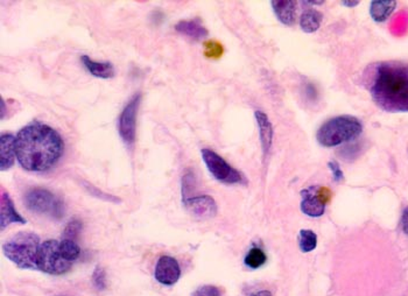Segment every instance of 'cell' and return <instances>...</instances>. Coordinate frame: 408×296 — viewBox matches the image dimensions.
Here are the masks:
<instances>
[{
	"instance_id": "d6986e66",
	"label": "cell",
	"mask_w": 408,
	"mask_h": 296,
	"mask_svg": "<svg viewBox=\"0 0 408 296\" xmlns=\"http://www.w3.org/2000/svg\"><path fill=\"white\" fill-rule=\"evenodd\" d=\"M323 16L320 11L307 8L300 16L299 23L305 33H315L322 23Z\"/></svg>"
},
{
	"instance_id": "d4e9b609",
	"label": "cell",
	"mask_w": 408,
	"mask_h": 296,
	"mask_svg": "<svg viewBox=\"0 0 408 296\" xmlns=\"http://www.w3.org/2000/svg\"><path fill=\"white\" fill-rule=\"evenodd\" d=\"M84 187H86V189L88 190L91 195L97 196L98 199H102V200L104 201H109V202H113V203H120V202H122V200L118 199V197L111 196L109 194L102 193V191H100L97 188L93 187V184H86V186Z\"/></svg>"
},
{
	"instance_id": "cb8c5ba5",
	"label": "cell",
	"mask_w": 408,
	"mask_h": 296,
	"mask_svg": "<svg viewBox=\"0 0 408 296\" xmlns=\"http://www.w3.org/2000/svg\"><path fill=\"white\" fill-rule=\"evenodd\" d=\"M93 285L97 290L107 288V273L102 267H96L93 273Z\"/></svg>"
},
{
	"instance_id": "52a82bcc",
	"label": "cell",
	"mask_w": 408,
	"mask_h": 296,
	"mask_svg": "<svg viewBox=\"0 0 408 296\" xmlns=\"http://www.w3.org/2000/svg\"><path fill=\"white\" fill-rule=\"evenodd\" d=\"M202 159L206 163V168L210 174L219 182L226 184H237V183H245V179L238 170H235L231 165L226 162L221 155L215 153L214 150L203 148L201 150Z\"/></svg>"
},
{
	"instance_id": "8992f818",
	"label": "cell",
	"mask_w": 408,
	"mask_h": 296,
	"mask_svg": "<svg viewBox=\"0 0 408 296\" xmlns=\"http://www.w3.org/2000/svg\"><path fill=\"white\" fill-rule=\"evenodd\" d=\"M71 267L73 264L61 252L59 240L48 239L41 243L37 256V271L50 276H61L69 272Z\"/></svg>"
},
{
	"instance_id": "8fae6325",
	"label": "cell",
	"mask_w": 408,
	"mask_h": 296,
	"mask_svg": "<svg viewBox=\"0 0 408 296\" xmlns=\"http://www.w3.org/2000/svg\"><path fill=\"white\" fill-rule=\"evenodd\" d=\"M156 281L163 286H174L181 276V268L175 258L163 256L158 260L154 272Z\"/></svg>"
},
{
	"instance_id": "f1b7e54d",
	"label": "cell",
	"mask_w": 408,
	"mask_h": 296,
	"mask_svg": "<svg viewBox=\"0 0 408 296\" xmlns=\"http://www.w3.org/2000/svg\"><path fill=\"white\" fill-rule=\"evenodd\" d=\"M402 229L408 236V206L402 211Z\"/></svg>"
},
{
	"instance_id": "5b68a950",
	"label": "cell",
	"mask_w": 408,
	"mask_h": 296,
	"mask_svg": "<svg viewBox=\"0 0 408 296\" xmlns=\"http://www.w3.org/2000/svg\"><path fill=\"white\" fill-rule=\"evenodd\" d=\"M25 204L32 213L61 220L64 216V203L60 197L45 188H33L25 195Z\"/></svg>"
},
{
	"instance_id": "7c38bea8",
	"label": "cell",
	"mask_w": 408,
	"mask_h": 296,
	"mask_svg": "<svg viewBox=\"0 0 408 296\" xmlns=\"http://www.w3.org/2000/svg\"><path fill=\"white\" fill-rule=\"evenodd\" d=\"M26 224L27 220L18 213L13 201L8 194L1 193V204H0V227L1 230L6 229L11 224Z\"/></svg>"
},
{
	"instance_id": "30bf717a",
	"label": "cell",
	"mask_w": 408,
	"mask_h": 296,
	"mask_svg": "<svg viewBox=\"0 0 408 296\" xmlns=\"http://www.w3.org/2000/svg\"><path fill=\"white\" fill-rule=\"evenodd\" d=\"M183 206L190 215L199 220H209L217 215V204L213 197L208 195L186 197L183 199Z\"/></svg>"
},
{
	"instance_id": "2e32d148",
	"label": "cell",
	"mask_w": 408,
	"mask_h": 296,
	"mask_svg": "<svg viewBox=\"0 0 408 296\" xmlns=\"http://www.w3.org/2000/svg\"><path fill=\"white\" fill-rule=\"evenodd\" d=\"M175 30L193 40H203L208 37V30L199 20H182L176 23Z\"/></svg>"
},
{
	"instance_id": "7402d4cb",
	"label": "cell",
	"mask_w": 408,
	"mask_h": 296,
	"mask_svg": "<svg viewBox=\"0 0 408 296\" xmlns=\"http://www.w3.org/2000/svg\"><path fill=\"white\" fill-rule=\"evenodd\" d=\"M266 260H267V256H266V253L262 249L252 247L246 254L244 263L249 268L257 270L259 267H262V265H265Z\"/></svg>"
},
{
	"instance_id": "4316f807",
	"label": "cell",
	"mask_w": 408,
	"mask_h": 296,
	"mask_svg": "<svg viewBox=\"0 0 408 296\" xmlns=\"http://www.w3.org/2000/svg\"><path fill=\"white\" fill-rule=\"evenodd\" d=\"M204 53L208 57H219L223 54V47L215 41H209L206 44Z\"/></svg>"
},
{
	"instance_id": "484cf974",
	"label": "cell",
	"mask_w": 408,
	"mask_h": 296,
	"mask_svg": "<svg viewBox=\"0 0 408 296\" xmlns=\"http://www.w3.org/2000/svg\"><path fill=\"white\" fill-rule=\"evenodd\" d=\"M192 296H222V292L217 287L206 285L197 288Z\"/></svg>"
},
{
	"instance_id": "4fadbf2b",
	"label": "cell",
	"mask_w": 408,
	"mask_h": 296,
	"mask_svg": "<svg viewBox=\"0 0 408 296\" xmlns=\"http://www.w3.org/2000/svg\"><path fill=\"white\" fill-rule=\"evenodd\" d=\"M255 117L258 124L259 138L262 143V153H264V157H267L273 145V134H274L273 125L269 116L262 111H256Z\"/></svg>"
},
{
	"instance_id": "f546056e",
	"label": "cell",
	"mask_w": 408,
	"mask_h": 296,
	"mask_svg": "<svg viewBox=\"0 0 408 296\" xmlns=\"http://www.w3.org/2000/svg\"><path fill=\"white\" fill-rule=\"evenodd\" d=\"M359 1H342L343 6L345 7H355L359 5Z\"/></svg>"
},
{
	"instance_id": "4dcf8cb0",
	"label": "cell",
	"mask_w": 408,
	"mask_h": 296,
	"mask_svg": "<svg viewBox=\"0 0 408 296\" xmlns=\"http://www.w3.org/2000/svg\"><path fill=\"white\" fill-rule=\"evenodd\" d=\"M251 296H272V294L269 293V290H260L258 293L252 294Z\"/></svg>"
},
{
	"instance_id": "5bb4252c",
	"label": "cell",
	"mask_w": 408,
	"mask_h": 296,
	"mask_svg": "<svg viewBox=\"0 0 408 296\" xmlns=\"http://www.w3.org/2000/svg\"><path fill=\"white\" fill-rule=\"evenodd\" d=\"M17 158L16 137L12 134H1L0 137V170H10Z\"/></svg>"
},
{
	"instance_id": "7a4b0ae2",
	"label": "cell",
	"mask_w": 408,
	"mask_h": 296,
	"mask_svg": "<svg viewBox=\"0 0 408 296\" xmlns=\"http://www.w3.org/2000/svg\"><path fill=\"white\" fill-rule=\"evenodd\" d=\"M372 100L386 112H408V64L383 62L375 69Z\"/></svg>"
},
{
	"instance_id": "83f0119b",
	"label": "cell",
	"mask_w": 408,
	"mask_h": 296,
	"mask_svg": "<svg viewBox=\"0 0 408 296\" xmlns=\"http://www.w3.org/2000/svg\"><path fill=\"white\" fill-rule=\"evenodd\" d=\"M329 168L332 170V177H334V180L336 182H339V181L343 180V172L341 170V167H339V163L336 162V161H329L328 162Z\"/></svg>"
},
{
	"instance_id": "ac0fdd59",
	"label": "cell",
	"mask_w": 408,
	"mask_h": 296,
	"mask_svg": "<svg viewBox=\"0 0 408 296\" xmlns=\"http://www.w3.org/2000/svg\"><path fill=\"white\" fill-rule=\"evenodd\" d=\"M397 6L395 0H375L370 5V16L375 23H384L393 13Z\"/></svg>"
},
{
	"instance_id": "ba28073f",
	"label": "cell",
	"mask_w": 408,
	"mask_h": 296,
	"mask_svg": "<svg viewBox=\"0 0 408 296\" xmlns=\"http://www.w3.org/2000/svg\"><path fill=\"white\" fill-rule=\"evenodd\" d=\"M302 213L309 217H321L325 211L332 193L323 187H309L301 191Z\"/></svg>"
},
{
	"instance_id": "44dd1931",
	"label": "cell",
	"mask_w": 408,
	"mask_h": 296,
	"mask_svg": "<svg viewBox=\"0 0 408 296\" xmlns=\"http://www.w3.org/2000/svg\"><path fill=\"white\" fill-rule=\"evenodd\" d=\"M317 247V236L312 230H301L299 233V247L303 253L312 252Z\"/></svg>"
},
{
	"instance_id": "e0dca14e",
	"label": "cell",
	"mask_w": 408,
	"mask_h": 296,
	"mask_svg": "<svg viewBox=\"0 0 408 296\" xmlns=\"http://www.w3.org/2000/svg\"><path fill=\"white\" fill-rule=\"evenodd\" d=\"M81 60L83 62L84 67L93 76L98 77V78H112L115 76V67L110 62H96V61L91 60L88 55H83L81 57Z\"/></svg>"
},
{
	"instance_id": "9c48e42d",
	"label": "cell",
	"mask_w": 408,
	"mask_h": 296,
	"mask_svg": "<svg viewBox=\"0 0 408 296\" xmlns=\"http://www.w3.org/2000/svg\"><path fill=\"white\" fill-rule=\"evenodd\" d=\"M140 100L141 93H136L120 117V137L129 147H132L136 143V114L139 110Z\"/></svg>"
},
{
	"instance_id": "9a60e30c",
	"label": "cell",
	"mask_w": 408,
	"mask_h": 296,
	"mask_svg": "<svg viewBox=\"0 0 408 296\" xmlns=\"http://www.w3.org/2000/svg\"><path fill=\"white\" fill-rule=\"evenodd\" d=\"M273 12L280 23L286 26H293L296 20V1L293 0H276L271 3Z\"/></svg>"
},
{
	"instance_id": "3957f363",
	"label": "cell",
	"mask_w": 408,
	"mask_h": 296,
	"mask_svg": "<svg viewBox=\"0 0 408 296\" xmlns=\"http://www.w3.org/2000/svg\"><path fill=\"white\" fill-rule=\"evenodd\" d=\"M363 134V124L354 116L334 117L327 120L317 130L316 140L322 147L341 146L350 143Z\"/></svg>"
},
{
	"instance_id": "ffe728a7",
	"label": "cell",
	"mask_w": 408,
	"mask_h": 296,
	"mask_svg": "<svg viewBox=\"0 0 408 296\" xmlns=\"http://www.w3.org/2000/svg\"><path fill=\"white\" fill-rule=\"evenodd\" d=\"M60 249L64 258H66L69 263L74 264L80 258L81 247H78L76 240L62 238V239L60 240Z\"/></svg>"
},
{
	"instance_id": "603a6c76",
	"label": "cell",
	"mask_w": 408,
	"mask_h": 296,
	"mask_svg": "<svg viewBox=\"0 0 408 296\" xmlns=\"http://www.w3.org/2000/svg\"><path fill=\"white\" fill-rule=\"evenodd\" d=\"M82 227H83V224L80 220H70L68 225H66V229L64 231V236L62 238H66V239L76 240L77 237L80 236L81 231H82Z\"/></svg>"
},
{
	"instance_id": "1f68e13d",
	"label": "cell",
	"mask_w": 408,
	"mask_h": 296,
	"mask_svg": "<svg viewBox=\"0 0 408 296\" xmlns=\"http://www.w3.org/2000/svg\"><path fill=\"white\" fill-rule=\"evenodd\" d=\"M305 4H308V5H323L325 1H307Z\"/></svg>"
},
{
	"instance_id": "277c9868",
	"label": "cell",
	"mask_w": 408,
	"mask_h": 296,
	"mask_svg": "<svg viewBox=\"0 0 408 296\" xmlns=\"http://www.w3.org/2000/svg\"><path fill=\"white\" fill-rule=\"evenodd\" d=\"M40 245V237L23 231L4 244L3 252L21 270H37V256Z\"/></svg>"
},
{
	"instance_id": "6da1fadb",
	"label": "cell",
	"mask_w": 408,
	"mask_h": 296,
	"mask_svg": "<svg viewBox=\"0 0 408 296\" xmlns=\"http://www.w3.org/2000/svg\"><path fill=\"white\" fill-rule=\"evenodd\" d=\"M16 150L23 170L41 173L57 166L64 154V143L53 127L33 122L18 134Z\"/></svg>"
}]
</instances>
